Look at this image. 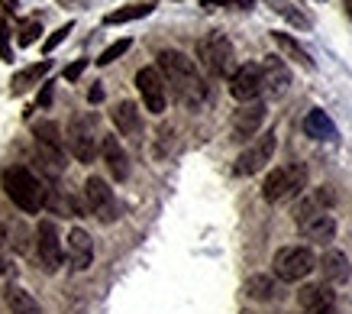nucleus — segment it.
Listing matches in <instances>:
<instances>
[{
	"mask_svg": "<svg viewBox=\"0 0 352 314\" xmlns=\"http://www.w3.org/2000/svg\"><path fill=\"white\" fill-rule=\"evenodd\" d=\"M155 59H159L155 68H159L165 87H171L175 98L182 101V104L201 107L204 101H207V81H204V75L197 72L194 59H188V55L178 52V49H162Z\"/></svg>",
	"mask_w": 352,
	"mask_h": 314,
	"instance_id": "obj_1",
	"label": "nucleus"
},
{
	"mask_svg": "<svg viewBox=\"0 0 352 314\" xmlns=\"http://www.w3.org/2000/svg\"><path fill=\"white\" fill-rule=\"evenodd\" d=\"M0 185H3V195L10 198L20 211H26V214H39L45 207L43 182H39L26 165H7L3 175H0Z\"/></svg>",
	"mask_w": 352,
	"mask_h": 314,
	"instance_id": "obj_2",
	"label": "nucleus"
},
{
	"mask_svg": "<svg viewBox=\"0 0 352 314\" xmlns=\"http://www.w3.org/2000/svg\"><path fill=\"white\" fill-rule=\"evenodd\" d=\"M307 188V169L300 163H288V165H275L262 182V198L268 205H285L291 198L304 195Z\"/></svg>",
	"mask_w": 352,
	"mask_h": 314,
	"instance_id": "obj_3",
	"label": "nucleus"
},
{
	"mask_svg": "<svg viewBox=\"0 0 352 314\" xmlns=\"http://www.w3.org/2000/svg\"><path fill=\"white\" fill-rule=\"evenodd\" d=\"M317 269V256L310 247H281L272 260V272H275V282H304L310 272Z\"/></svg>",
	"mask_w": 352,
	"mask_h": 314,
	"instance_id": "obj_4",
	"label": "nucleus"
},
{
	"mask_svg": "<svg viewBox=\"0 0 352 314\" xmlns=\"http://www.w3.org/2000/svg\"><path fill=\"white\" fill-rule=\"evenodd\" d=\"M197 59L214 78H230L236 72V49L223 33H210L197 43Z\"/></svg>",
	"mask_w": 352,
	"mask_h": 314,
	"instance_id": "obj_5",
	"label": "nucleus"
},
{
	"mask_svg": "<svg viewBox=\"0 0 352 314\" xmlns=\"http://www.w3.org/2000/svg\"><path fill=\"white\" fill-rule=\"evenodd\" d=\"M294 220H298L300 233L314 243H330L336 237V220H333L330 211L320 207V198H307L300 201L298 211H294Z\"/></svg>",
	"mask_w": 352,
	"mask_h": 314,
	"instance_id": "obj_6",
	"label": "nucleus"
},
{
	"mask_svg": "<svg viewBox=\"0 0 352 314\" xmlns=\"http://www.w3.org/2000/svg\"><path fill=\"white\" fill-rule=\"evenodd\" d=\"M85 205H87V211H91L97 220H104V224H113L120 217L117 195H113V188H110L100 175H91L85 182Z\"/></svg>",
	"mask_w": 352,
	"mask_h": 314,
	"instance_id": "obj_7",
	"label": "nucleus"
},
{
	"mask_svg": "<svg viewBox=\"0 0 352 314\" xmlns=\"http://www.w3.org/2000/svg\"><path fill=\"white\" fill-rule=\"evenodd\" d=\"M275 146H278V140H275V133H272V130L258 133L256 140H252L243 152H239V159H236L233 172H236V175H256V172H262V169L272 163V156H275Z\"/></svg>",
	"mask_w": 352,
	"mask_h": 314,
	"instance_id": "obj_8",
	"label": "nucleus"
},
{
	"mask_svg": "<svg viewBox=\"0 0 352 314\" xmlns=\"http://www.w3.org/2000/svg\"><path fill=\"white\" fill-rule=\"evenodd\" d=\"M68 149L78 163H94L97 156V130H94V117L91 114H78L68 127Z\"/></svg>",
	"mask_w": 352,
	"mask_h": 314,
	"instance_id": "obj_9",
	"label": "nucleus"
},
{
	"mask_svg": "<svg viewBox=\"0 0 352 314\" xmlns=\"http://www.w3.org/2000/svg\"><path fill=\"white\" fill-rule=\"evenodd\" d=\"M136 87H139V98H142V104H146V110L149 114H165V107H168V87H165V81H162L159 68L155 65H146L136 72Z\"/></svg>",
	"mask_w": 352,
	"mask_h": 314,
	"instance_id": "obj_10",
	"label": "nucleus"
},
{
	"mask_svg": "<svg viewBox=\"0 0 352 314\" xmlns=\"http://www.w3.org/2000/svg\"><path fill=\"white\" fill-rule=\"evenodd\" d=\"M36 253H39V262H43L45 272L62 269L65 249H62V237H58L55 220H39V227H36Z\"/></svg>",
	"mask_w": 352,
	"mask_h": 314,
	"instance_id": "obj_11",
	"label": "nucleus"
},
{
	"mask_svg": "<svg viewBox=\"0 0 352 314\" xmlns=\"http://www.w3.org/2000/svg\"><path fill=\"white\" fill-rule=\"evenodd\" d=\"M230 94H233L239 104H252L265 94V85H262V68L258 62H245L230 75Z\"/></svg>",
	"mask_w": 352,
	"mask_h": 314,
	"instance_id": "obj_12",
	"label": "nucleus"
},
{
	"mask_svg": "<svg viewBox=\"0 0 352 314\" xmlns=\"http://www.w3.org/2000/svg\"><path fill=\"white\" fill-rule=\"evenodd\" d=\"M268 117V107L265 101H252V104H243V107L233 114V140L236 143H245V140H256L262 123Z\"/></svg>",
	"mask_w": 352,
	"mask_h": 314,
	"instance_id": "obj_13",
	"label": "nucleus"
},
{
	"mask_svg": "<svg viewBox=\"0 0 352 314\" xmlns=\"http://www.w3.org/2000/svg\"><path fill=\"white\" fill-rule=\"evenodd\" d=\"M258 68H262V85H265V91L272 98H281L291 87V68L285 65L281 55H265L258 62Z\"/></svg>",
	"mask_w": 352,
	"mask_h": 314,
	"instance_id": "obj_14",
	"label": "nucleus"
},
{
	"mask_svg": "<svg viewBox=\"0 0 352 314\" xmlns=\"http://www.w3.org/2000/svg\"><path fill=\"white\" fill-rule=\"evenodd\" d=\"M298 304L304 314H336V292L330 285H304L298 292Z\"/></svg>",
	"mask_w": 352,
	"mask_h": 314,
	"instance_id": "obj_15",
	"label": "nucleus"
},
{
	"mask_svg": "<svg viewBox=\"0 0 352 314\" xmlns=\"http://www.w3.org/2000/svg\"><path fill=\"white\" fill-rule=\"evenodd\" d=\"M65 249H68V262H72L75 272L91 269V262H94V243H91V233H87V230H81V227L72 230Z\"/></svg>",
	"mask_w": 352,
	"mask_h": 314,
	"instance_id": "obj_16",
	"label": "nucleus"
},
{
	"mask_svg": "<svg viewBox=\"0 0 352 314\" xmlns=\"http://www.w3.org/2000/svg\"><path fill=\"white\" fill-rule=\"evenodd\" d=\"M100 156H104V163H107V172L113 175L117 182H126L129 178V156L117 136H104V140H100Z\"/></svg>",
	"mask_w": 352,
	"mask_h": 314,
	"instance_id": "obj_17",
	"label": "nucleus"
},
{
	"mask_svg": "<svg viewBox=\"0 0 352 314\" xmlns=\"http://www.w3.org/2000/svg\"><path fill=\"white\" fill-rule=\"evenodd\" d=\"M110 120H113V127H117L123 136H129V140H139V136H142V114H139V107L133 101H120L117 107L110 110Z\"/></svg>",
	"mask_w": 352,
	"mask_h": 314,
	"instance_id": "obj_18",
	"label": "nucleus"
},
{
	"mask_svg": "<svg viewBox=\"0 0 352 314\" xmlns=\"http://www.w3.org/2000/svg\"><path fill=\"white\" fill-rule=\"evenodd\" d=\"M323 269V282L327 285H346L352 275V266H349V256L340 253V249H330V253H323V262H317Z\"/></svg>",
	"mask_w": 352,
	"mask_h": 314,
	"instance_id": "obj_19",
	"label": "nucleus"
},
{
	"mask_svg": "<svg viewBox=\"0 0 352 314\" xmlns=\"http://www.w3.org/2000/svg\"><path fill=\"white\" fill-rule=\"evenodd\" d=\"M304 133H307L310 140H323V143H333L340 133H336V123L330 120L327 110H310L307 117H304Z\"/></svg>",
	"mask_w": 352,
	"mask_h": 314,
	"instance_id": "obj_20",
	"label": "nucleus"
},
{
	"mask_svg": "<svg viewBox=\"0 0 352 314\" xmlns=\"http://www.w3.org/2000/svg\"><path fill=\"white\" fill-rule=\"evenodd\" d=\"M272 39H275L278 49L288 55V59H294V62H298L300 68H307V72H314V68H317V62L310 59V52L298 43V39H294V36H288V33H275V30H272Z\"/></svg>",
	"mask_w": 352,
	"mask_h": 314,
	"instance_id": "obj_21",
	"label": "nucleus"
},
{
	"mask_svg": "<svg viewBox=\"0 0 352 314\" xmlns=\"http://www.w3.org/2000/svg\"><path fill=\"white\" fill-rule=\"evenodd\" d=\"M3 302H7L10 314H43L39 302H36V298H32L26 289H20V285H7V292H3Z\"/></svg>",
	"mask_w": 352,
	"mask_h": 314,
	"instance_id": "obj_22",
	"label": "nucleus"
},
{
	"mask_svg": "<svg viewBox=\"0 0 352 314\" xmlns=\"http://www.w3.org/2000/svg\"><path fill=\"white\" fill-rule=\"evenodd\" d=\"M32 136H36V149L58 152V156H65V149H62V130H58V123H52V120H43V123H36Z\"/></svg>",
	"mask_w": 352,
	"mask_h": 314,
	"instance_id": "obj_23",
	"label": "nucleus"
},
{
	"mask_svg": "<svg viewBox=\"0 0 352 314\" xmlns=\"http://www.w3.org/2000/svg\"><path fill=\"white\" fill-rule=\"evenodd\" d=\"M49 68H52V62L45 59V62H36V65L16 72V75H13V81H10V91H13V94H23L26 87H32L36 81H43V78L49 75Z\"/></svg>",
	"mask_w": 352,
	"mask_h": 314,
	"instance_id": "obj_24",
	"label": "nucleus"
},
{
	"mask_svg": "<svg viewBox=\"0 0 352 314\" xmlns=\"http://www.w3.org/2000/svg\"><path fill=\"white\" fill-rule=\"evenodd\" d=\"M265 3L278 13V17H285V20H288L291 26H298V30H304V33H307V30H314L310 17H307L304 10H300V7H294L291 0H265Z\"/></svg>",
	"mask_w": 352,
	"mask_h": 314,
	"instance_id": "obj_25",
	"label": "nucleus"
},
{
	"mask_svg": "<svg viewBox=\"0 0 352 314\" xmlns=\"http://www.w3.org/2000/svg\"><path fill=\"white\" fill-rule=\"evenodd\" d=\"M278 292V282L272 275H249L245 279V295L256 298V302H272Z\"/></svg>",
	"mask_w": 352,
	"mask_h": 314,
	"instance_id": "obj_26",
	"label": "nucleus"
},
{
	"mask_svg": "<svg viewBox=\"0 0 352 314\" xmlns=\"http://www.w3.org/2000/svg\"><path fill=\"white\" fill-rule=\"evenodd\" d=\"M149 13H152V3H129V7H120V10L107 13L104 23H107V26H120V23L142 20V17H149Z\"/></svg>",
	"mask_w": 352,
	"mask_h": 314,
	"instance_id": "obj_27",
	"label": "nucleus"
},
{
	"mask_svg": "<svg viewBox=\"0 0 352 314\" xmlns=\"http://www.w3.org/2000/svg\"><path fill=\"white\" fill-rule=\"evenodd\" d=\"M129 45H133V39H117L113 45H107V49L100 52V59H97V65L104 68V65H110V62H117V59H123V55L129 52Z\"/></svg>",
	"mask_w": 352,
	"mask_h": 314,
	"instance_id": "obj_28",
	"label": "nucleus"
},
{
	"mask_svg": "<svg viewBox=\"0 0 352 314\" xmlns=\"http://www.w3.org/2000/svg\"><path fill=\"white\" fill-rule=\"evenodd\" d=\"M39 36H43V23H39V20H26V23L20 26V36H16V43H20V45H32L36 39H39Z\"/></svg>",
	"mask_w": 352,
	"mask_h": 314,
	"instance_id": "obj_29",
	"label": "nucleus"
},
{
	"mask_svg": "<svg viewBox=\"0 0 352 314\" xmlns=\"http://www.w3.org/2000/svg\"><path fill=\"white\" fill-rule=\"evenodd\" d=\"M72 30H75V23H65V26H58V30H55V33L43 43V52H45V55L55 52V45H62L65 39H68V33H72Z\"/></svg>",
	"mask_w": 352,
	"mask_h": 314,
	"instance_id": "obj_30",
	"label": "nucleus"
},
{
	"mask_svg": "<svg viewBox=\"0 0 352 314\" xmlns=\"http://www.w3.org/2000/svg\"><path fill=\"white\" fill-rule=\"evenodd\" d=\"M256 0H201V7L217 10V7H230V10H249Z\"/></svg>",
	"mask_w": 352,
	"mask_h": 314,
	"instance_id": "obj_31",
	"label": "nucleus"
},
{
	"mask_svg": "<svg viewBox=\"0 0 352 314\" xmlns=\"http://www.w3.org/2000/svg\"><path fill=\"white\" fill-rule=\"evenodd\" d=\"M0 59H3V62H13L10 30H7V23H3V17H0Z\"/></svg>",
	"mask_w": 352,
	"mask_h": 314,
	"instance_id": "obj_32",
	"label": "nucleus"
},
{
	"mask_svg": "<svg viewBox=\"0 0 352 314\" xmlns=\"http://www.w3.org/2000/svg\"><path fill=\"white\" fill-rule=\"evenodd\" d=\"M87 68V59H78V62H72V65L65 68V81H78V78L85 75Z\"/></svg>",
	"mask_w": 352,
	"mask_h": 314,
	"instance_id": "obj_33",
	"label": "nucleus"
},
{
	"mask_svg": "<svg viewBox=\"0 0 352 314\" xmlns=\"http://www.w3.org/2000/svg\"><path fill=\"white\" fill-rule=\"evenodd\" d=\"M52 91H55V85L52 81H45L43 91H39V107H49V104H52Z\"/></svg>",
	"mask_w": 352,
	"mask_h": 314,
	"instance_id": "obj_34",
	"label": "nucleus"
},
{
	"mask_svg": "<svg viewBox=\"0 0 352 314\" xmlns=\"http://www.w3.org/2000/svg\"><path fill=\"white\" fill-rule=\"evenodd\" d=\"M87 101H91V104H100V101H104V87L94 85L91 91H87Z\"/></svg>",
	"mask_w": 352,
	"mask_h": 314,
	"instance_id": "obj_35",
	"label": "nucleus"
},
{
	"mask_svg": "<svg viewBox=\"0 0 352 314\" xmlns=\"http://www.w3.org/2000/svg\"><path fill=\"white\" fill-rule=\"evenodd\" d=\"M0 7H3V13H16V10H20V3H16V0H0Z\"/></svg>",
	"mask_w": 352,
	"mask_h": 314,
	"instance_id": "obj_36",
	"label": "nucleus"
},
{
	"mask_svg": "<svg viewBox=\"0 0 352 314\" xmlns=\"http://www.w3.org/2000/svg\"><path fill=\"white\" fill-rule=\"evenodd\" d=\"M346 3V13H349V20H352V0H342Z\"/></svg>",
	"mask_w": 352,
	"mask_h": 314,
	"instance_id": "obj_37",
	"label": "nucleus"
}]
</instances>
